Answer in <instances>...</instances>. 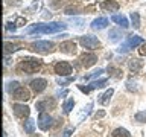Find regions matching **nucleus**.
I'll return each instance as SVG.
<instances>
[{
	"label": "nucleus",
	"instance_id": "obj_1",
	"mask_svg": "<svg viewBox=\"0 0 146 137\" xmlns=\"http://www.w3.org/2000/svg\"><path fill=\"white\" fill-rule=\"evenodd\" d=\"M67 25L64 23H46V25H32L26 29V34H55L66 29Z\"/></svg>",
	"mask_w": 146,
	"mask_h": 137
},
{
	"label": "nucleus",
	"instance_id": "obj_2",
	"mask_svg": "<svg viewBox=\"0 0 146 137\" xmlns=\"http://www.w3.org/2000/svg\"><path fill=\"white\" fill-rule=\"evenodd\" d=\"M41 66V61L36 58H23L20 64H18V70L20 72H25L27 75H31V73L36 72Z\"/></svg>",
	"mask_w": 146,
	"mask_h": 137
},
{
	"label": "nucleus",
	"instance_id": "obj_3",
	"mask_svg": "<svg viewBox=\"0 0 146 137\" xmlns=\"http://www.w3.org/2000/svg\"><path fill=\"white\" fill-rule=\"evenodd\" d=\"M31 47H32V50H35L38 53H49L53 50L55 44L52 41H35V43L31 44Z\"/></svg>",
	"mask_w": 146,
	"mask_h": 137
},
{
	"label": "nucleus",
	"instance_id": "obj_4",
	"mask_svg": "<svg viewBox=\"0 0 146 137\" xmlns=\"http://www.w3.org/2000/svg\"><path fill=\"white\" fill-rule=\"evenodd\" d=\"M79 43L84 46L85 49H96L100 46V41L98 40V37H93V35H84V37H79Z\"/></svg>",
	"mask_w": 146,
	"mask_h": 137
},
{
	"label": "nucleus",
	"instance_id": "obj_5",
	"mask_svg": "<svg viewBox=\"0 0 146 137\" xmlns=\"http://www.w3.org/2000/svg\"><path fill=\"white\" fill-rule=\"evenodd\" d=\"M55 72L58 73L59 76H70L73 73V67L70 63L67 61H59L55 64Z\"/></svg>",
	"mask_w": 146,
	"mask_h": 137
},
{
	"label": "nucleus",
	"instance_id": "obj_6",
	"mask_svg": "<svg viewBox=\"0 0 146 137\" xmlns=\"http://www.w3.org/2000/svg\"><path fill=\"white\" fill-rule=\"evenodd\" d=\"M35 107L40 113L44 111V110H55L56 108V100H55V98H46V99L38 100L35 104Z\"/></svg>",
	"mask_w": 146,
	"mask_h": 137
},
{
	"label": "nucleus",
	"instance_id": "obj_7",
	"mask_svg": "<svg viewBox=\"0 0 146 137\" xmlns=\"http://www.w3.org/2000/svg\"><path fill=\"white\" fill-rule=\"evenodd\" d=\"M52 122H53V119H52V116H49V113H46V111L40 113V116H38V126H40V130H43V131L50 130V128H52Z\"/></svg>",
	"mask_w": 146,
	"mask_h": 137
},
{
	"label": "nucleus",
	"instance_id": "obj_8",
	"mask_svg": "<svg viewBox=\"0 0 146 137\" xmlns=\"http://www.w3.org/2000/svg\"><path fill=\"white\" fill-rule=\"evenodd\" d=\"M12 111L14 114H15L17 117H21V119H25L29 116V113H31V110L27 105H21V104H14L12 105Z\"/></svg>",
	"mask_w": 146,
	"mask_h": 137
},
{
	"label": "nucleus",
	"instance_id": "obj_9",
	"mask_svg": "<svg viewBox=\"0 0 146 137\" xmlns=\"http://www.w3.org/2000/svg\"><path fill=\"white\" fill-rule=\"evenodd\" d=\"M46 87H47V81H46L44 78H36V79L31 81V88L34 90L35 93H41V91H44Z\"/></svg>",
	"mask_w": 146,
	"mask_h": 137
},
{
	"label": "nucleus",
	"instance_id": "obj_10",
	"mask_svg": "<svg viewBox=\"0 0 146 137\" xmlns=\"http://www.w3.org/2000/svg\"><path fill=\"white\" fill-rule=\"evenodd\" d=\"M81 64L84 66L85 68H88V67H91L93 64H96V61H98V57H96L94 53H84L81 57Z\"/></svg>",
	"mask_w": 146,
	"mask_h": 137
},
{
	"label": "nucleus",
	"instance_id": "obj_11",
	"mask_svg": "<svg viewBox=\"0 0 146 137\" xmlns=\"http://www.w3.org/2000/svg\"><path fill=\"white\" fill-rule=\"evenodd\" d=\"M59 49H61V52H64V53L75 55L76 53V43L75 41H64V43H61V46H59Z\"/></svg>",
	"mask_w": 146,
	"mask_h": 137
},
{
	"label": "nucleus",
	"instance_id": "obj_12",
	"mask_svg": "<svg viewBox=\"0 0 146 137\" xmlns=\"http://www.w3.org/2000/svg\"><path fill=\"white\" fill-rule=\"evenodd\" d=\"M12 96H14V99H17V100H27V99L31 98L29 91H27L25 87H20L18 90H15L12 93Z\"/></svg>",
	"mask_w": 146,
	"mask_h": 137
},
{
	"label": "nucleus",
	"instance_id": "obj_13",
	"mask_svg": "<svg viewBox=\"0 0 146 137\" xmlns=\"http://www.w3.org/2000/svg\"><path fill=\"white\" fill-rule=\"evenodd\" d=\"M126 44L129 46V47H137V46L143 44V38L139 35H128L126 37Z\"/></svg>",
	"mask_w": 146,
	"mask_h": 137
},
{
	"label": "nucleus",
	"instance_id": "obj_14",
	"mask_svg": "<svg viewBox=\"0 0 146 137\" xmlns=\"http://www.w3.org/2000/svg\"><path fill=\"white\" fill-rule=\"evenodd\" d=\"M128 67H129V70L132 73H139L141 70V67H143V61H140V59H129Z\"/></svg>",
	"mask_w": 146,
	"mask_h": 137
},
{
	"label": "nucleus",
	"instance_id": "obj_15",
	"mask_svg": "<svg viewBox=\"0 0 146 137\" xmlns=\"http://www.w3.org/2000/svg\"><path fill=\"white\" fill-rule=\"evenodd\" d=\"M107 25H108V18L99 17L91 23V27H93V29H104V27H107Z\"/></svg>",
	"mask_w": 146,
	"mask_h": 137
},
{
	"label": "nucleus",
	"instance_id": "obj_16",
	"mask_svg": "<svg viewBox=\"0 0 146 137\" xmlns=\"http://www.w3.org/2000/svg\"><path fill=\"white\" fill-rule=\"evenodd\" d=\"M111 20H113L114 23H117L119 26H122L123 29H126V27L129 26V23H128V18H126L125 15H113Z\"/></svg>",
	"mask_w": 146,
	"mask_h": 137
},
{
	"label": "nucleus",
	"instance_id": "obj_17",
	"mask_svg": "<svg viewBox=\"0 0 146 137\" xmlns=\"http://www.w3.org/2000/svg\"><path fill=\"white\" fill-rule=\"evenodd\" d=\"M102 8L107 9V11H110V12H116L119 9V3L114 2V0H110V2H104L102 3Z\"/></svg>",
	"mask_w": 146,
	"mask_h": 137
},
{
	"label": "nucleus",
	"instance_id": "obj_18",
	"mask_svg": "<svg viewBox=\"0 0 146 137\" xmlns=\"http://www.w3.org/2000/svg\"><path fill=\"white\" fill-rule=\"evenodd\" d=\"M113 93H114V90H113V88L107 90V91H105V93H104L102 96H100V99H99V104H100V105H107V104L110 102V99H111Z\"/></svg>",
	"mask_w": 146,
	"mask_h": 137
},
{
	"label": "nucleus",
	"instance_id": "obj_19",
	"mask_svg": "<svg viewBox=\"0 0 146 137\" xmlns=\"http://www.w3.org/2000/svg\"><path fill=\"white\" fill-rule=\"evenodd\" d=\"M120 37H122V32L119 29H111V31H110V34H108V38H110V41H113V43L119 41V40H120Z\"/></svg>",
	"mask_w": 146,
	"mask_h": 137
},
{
	"label": "nucleus",
	"instance_id": "obj_20",
	"mask_svg": "<svg viewBox=\"0 0 146 137\" xmlns=\"http://www.w3.org/2000/svg\"><path fill=\"white\" fill-rule=\"evenodd\" d=\"M25 131L27 132V134H34V131H35V122L32 120V119H27V120L25 122Z\"/></svg>",
	"mask_w": 146,
	"mask_h": 137
},
{
	"label": "nucleus",
	"instance_id": "obj_21",
	"mask_svg": "<svg viewBox=\"0 0 146 137\" xmlns=\"http://www.w3.org/2000/svg\"><path fill=\"white\" fill-rule=\"evenodd\" d=\"M113 137H131V134L125 128H117V130L113 131Z\"/></svg>",
	"mask_w": 146,
	"mask_h": 137
},
{
	"label": "nucleus",
	"instance_id": "obj_22",
	"mask_svg": "<svg viewBox=\"0 0 146 137\" xmlns=\"http://www.w3.org/2000/svg\"><path fill=\"white\" fill-rule=\"evenodd\" d=\"M73 107H75V100H73V98H70L67 100L66 104L62 105V110H64V114H68L73 110Z\"/></svg>",
	"mask_w": 146,
	"mask_h": 137
},
{
	"label": "nucleus",
	"instance_id": "obj_23",
	"mask_svg": "<svg viewBox=\"0 0 146 137\" xmlns=\"http://www.w3.org/2000/svg\"><path fill=\"white\" fill-rule=\"evenodd\" d=\"M131 21H132V26H134L135 29H139L140 27V15H139V12H131Z\"/></svg>",
	"mask_w": 146,
	"mask_h": 137
},
{
	"label": "nucleus",
	"instance_id": "obj_24",
	"mask_svg": "<svg viewBox=\"0 0 146 137\" xmlns=\"http://www.w3.org/2000/svg\"><path fill=\"white\" fill-rule=\"evenodd\" d=\"M20 87H21V85L18 84L17 81H12V82H8V87H6V90H8V93H9V94H12L14 91H15V90H18Z\"/></svg>",
	"mask_w": 146,
	"mask_h": 137
},
{
	"label": "nucleus",
	"instance_id": "obj_25",
	"mask_svg": "<svg viewBox=\"0 0 146 137\" xmlns=\"http://www.w3.org/2000/svg\"><path fill=\"white\" fill-rule=\"evenodd\" d=\"M134 119H135V122H139V123H145L146 122V110L145 111H139L134 116Z\"/></svg>",
	"mask_w": 146,
	"mask_h": 137
},
{
	"label": "nucleus",
	"instance_id": "obj_26",
	"mask_svg": "<svg viewBox=\"0 0 146 137\" xmlns=\"http://www.w3.org/2000/svg\"><path fill=\"white\" fill-rule=\"evenodd\" d=\"M108 73H110L111 76H114V78H120V76H122V70H119V68L113 67V66L108 67Z\"/></svg>",
	"mask_w": 146,
	"mask_h": 137
},
{
	"label": "nucleus",
	"instance_id": "obj_27",
	"mask_svg": "<svg viewBox=\"0 0 146 137\" xmlns=\"http://www.w3.org/2000/svg\"><path fill=\"white\" fill-rule=\"evenodd\" d=\"M102 73H104V70H102V68H98V70H96V72H93V73H90V75H87V76H85V79H91V78L100 76V75H102Z\"/></svg>",
	"mask_w": 146,
	"mask_h": 137
},
{
	"label": "nucleus",
	"instance_id": "obj_28",
	"mask_svg": "<svg viewBox=\"0 0 146 137\" xmlns=\"http://www.w3.org/2000/svg\"><path fill=\"white\" fill-rule=\"evenodd\" d=\"M126 88L129 91H137V84H135V82H132V79H129L126 82Z\"/></svg>",
	"mask_w": 146,
	"mask_h": 137
},
{
	"label": "nucleus",
	"instance_id": "obj_29",
	"mask_svg": "<svg viewBox=\"0 0 146 137\" xmlns=\"http://www.w3.org/2000/svg\"><path fill=\"white\" fill-rule=\"evenodd\" d=\"M14 50H17V47L14 44H9V43H5V53H9V52H14Z\"/></svg>",
	"mask_w": 146,
	"mask_h": 137
},
{
	"label": "nucleus",
	"instance_id": "obj_30",
	"mask_svg": "<svg viewBox=\"0 0 146 137\" xmlns=\"http://www.w3.org/2000/svg\"><path fill=\"white\" fill-rule=\"evenodd\" d=\"M72 81H75V76H73V78H67V79H61V78H59V79H58V84L66 85V84H68V82H72Z\"/></svg>",
	"mask_w": 146,
	"mask_h": 137
},
{
	"label": "nucleus",
	"instance_id": "obj_31",
	"mask_svg": "<svg viewBox=\"0 0 146 137\" xmlns=\"http://www.w3.org/2000/svg\"><path fill=\"white\" fill-rule=\"evenodd\" d=\"M139 53L141 55V57H145V55H146V43H143V44H140V49H139Z\"/></svg>",
	"mask_w": 146,
	"mask_h": 137
},
{
	"label": "nucleus",
	"instance_id": "obj_32",
	"mask_svg": "<svg viewBox=\"0 0 146 137\" xmlns=\"http://www.w3.org/2000/svg\"><path fill=\"white\" fill-rule=\"evenodd\" d=\"M15 27H17V25H15V23H8V26H6V29L8 31H15Z\"/></svg>",
	"mask_w": 146,
	"mask_h": 137
},
{
	"label": "nucleus",
	"instance_id": "obj_33",
	"mask_svg": "<svg viewBox=\"0 0 146 137\" xmlns=\"http://www.w3.org/2000/svg\"><path fill=\"white\" fill-rule=\"evenodd\" d=\"M25 23H26V20H25V18H17V20H15V25L17 26H23V25H25Z\"/></svg>",
	"mask_w": 146,
	"mask_h": 137
},
{
	"label": "nucleus",
	"instance_id": "obj_34",
	"mask_svg": "<svg viewBox=\"0 0 146 137\" xmlns=\"http://www.w3.org/2000/svg\"><path fill=\"white\" fill-rule=\"evenodd\" d=\"M104 116H105V111H99V113L94 114V119H100V117H104Z\"/></svg>",
	"mask_w": 146,
	"mask_h": 137
},
{
	"label": "nucleus",
	"instance_id": "obj_35",
	"mask_svg": "<svg viewBox=\"0 0 146 137\" xmlns=\"http://www.w3.org/2000/svg\"><path fill=\"white\" fill-rule=\"evenodd\" d=\"M66 14H75V8H73V9L72 8H67L66 9Z\"/></svg>",
	"mask_w": 146,
	"mask_h": 137
},
{
	"label": "nucleus",
	"instance_id": "obj_36",
	"mask_svg": "<svg viewBox=\"0 0 146 137\" xmlns=\"http://www.w3.org/2000/svg\"><path fill=\"white\" fill-rule=\"evenodd\" d=\"M72 134V130H67V131H64V137H70Z\"/></svg>",
	"mask_w": 146,
	"mask_h": 137
},
{
	"label": "nucleus",
	"instance_id": "obj_37",
	"mask_svg": "<svg viewBox=\"0 0 146 137\" xmlns=\"http://www.w3.org/2000/svg\"><path fill=\"white\" fill-rule=\"evenodd\" d=\"M32 137H36V136H32Z\"/></svg>",
	"mask_w": 146,
	"mask_h": 137
}]
</instances>
